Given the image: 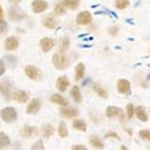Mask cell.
<instances>
[{
  "mask_svg": "<svg viewBox=\"0 0 150 150\" xmlns=\"http://www.w3.org/2000/svg\"><path fill=\"white\" fill-rule=\"evenodd\" d=\"M84 73H85L84 64L83 63H79L75 68V80L80 81L83 78V76H84Z\"/></svg>",
  "mask_w": 150,
  "mask_h": 150,
  "instance_id": "cell-17",
  "label": "cell"
},
{
  "mask_svg": "<svg viewBox=\"0 0 150 150\" xmlns=\"http://www.w3.org/2000/svg\"><path fill=\"white\" fill-rule=\"evenodd\" d=\"M32 149L34 150V149H44V146H43V143H42V141L41 140H39V141H37L36 143H34V145L32 146Z\"/></svg>",
  "mask_w": 150,
  "mask_h": 150,
  "instance_id": "cell-34",
  "label": "cell"
},
{
  "mask_svg": "<svg viewBox=\"0 0 150 150\" xmlns=\"http://www.w3.org/2000/svg\"><path fill=\"white\" fill-rule=\"evenodd\" d=\"M93 20L89 12H81L77 16V23L79 25H87Z\"/></svg>",
  "mask_w": 150,
  "mask_h": 150,
  "instance_id": "cell-10",
  "label": "cell"
},
{
  "mask_svg": "<svg viewBox=\"0 0 150 150\" xmlns=\"http://www.w3.org/2000/svg\"><path fill=\"white\" fill-rule=\"evenodd\" d=\"M89 142L93 148H98V149H103V148H104L103 143L101 142V141L99 140V138H97V137H91Z\"/></svg>",
  "mask_w": 150,
  "mask_h": 150,
  "instance_id": "cell-26",
  "label": "cell"
},
{
  "mask_svg": "<svg viewBox=\"0 0 150 150\" xmlns=\"http://www.w3.org/2000/svg\"><path fill=\"white\" fill-rule=\"evenodd\" d=\"M54 132H55V128H54L53 126H50V125L43 126V128H42V135H43V138H45V139L50 138V137L54 134Z\"/></svg>",
  "mask_w": 150,
  "mask_h": 150,
  "instance_id": "cell-22",
  "label": "cell"
},
{
  "mask_svg": "<svg viewBox=\"0 0 150 150\" xmlns=\"http://www.w3.org/2000/svg\"><path fill=\"white\" fill-rule=\"evenodd\" d=\"M71 149H74V150H86V147H84V146H82V145H75V146H73L71 147Z\"/></svg>",
  "mask_w": 150,
  "mask_h": 150,
  "instance_id": "cell-36",
  "label": "cell"
},
{
  "mask_svg": "<svg viewBox=\"0 0 150 150\" xmlns=\"http://www.w3.org/2000/svg\"><path fill=\"white\" fill-rule=\"evenodd\" d=\"M42 24L46 28L53 30V28H56V25H57V20H56L53 15H47L46 17H44L42 19Z\"/></svg>",
  "mask_w": 150,
  "mask_h": 150,
  "instance_id": "cell-14",
  "label": "cell"
},
{
  "mask_svg": "<svg viewBox=\"0 0 150 150\" xmlns=\"http://www.w3.org/2000/svg\"><path fill=\"white\" fill-rule=\"evenodd\" d=\"M134 112H135V115H137V117L139 118V120H141L142 122H147L148 121V115L143 107H141V106L137 107L134 110Z\"/></svg>",
  "mask_w": 150,
  "mask_h": 150,
  "instance_id": "cell-19",
  "label": "cell"
},
{
  "mask_svg": "<svg viewBox=\"0 0 150 150\" xmlns=\"http://www.w3.org/2000/svg\"><path fill=\"white\" fill-rule=\"evenodd\" d=\"M5 71V66L2 60H0V76H2Z\"/></svg>",
  "mask_w": 150,
  "mask_h": 150,
  "instance_id": "cell-35",
  "label": "cell"
},
{
  "mask_svg": "<svg viewBox=\"0 0 150 150\" xmlns=\"http://www.w3.org/2000/svg\"><path fill=\"white\" fill-rule=\"evenodd\" d=\"M62 4L70 10H76L80 4V0H63Z\"/></svg>",
  "mask_w": 150,
  "mask_h": 150,
  "instance_id": "cell-21",
  "label": "cell"
},
{
  "mask_svg": "<svg viewBox=\"0 0 150 150\" xmlns=\"http://www.w3.org/2000/svg\"><path fill=\"white\" fill-rule=\"evenodd\" d=\"M11 144V140L4 132H0V149L8 148Z\"/></svg>",
  "mask_w": 150,
  "mask_h": 150,
  "instance_id": "cell-20",
  "label": "cell"
},
{
  "mask_svg": "<svg viewBox=\"0 0 150 150\" xmlns=\"http://www.w3.org/2000/svg\"><path fill=\"white\" fill-rule=\"evenodd\" d=\"M71 96H73V99L75 100V102L80 103L82 101V95H81L80 88L78 86H74L71 88Z\"/></svg>",
  "mask_w": 150,
  "mask_h": 150,
  "instance_id": "cell-23",
  "label": "cell"
},
{
  "mask_svg": "<svg viewBox=\"0 0 150 150\" xmlns=\"http://www.w3.org/2000/svg\"><path fill=\"white\" fill-rule=\"evenodd\" d=\"M56 41L54 39H50V38H43L40 40V47L42 50V52L44 53H48L50 50L55 47Z\"/></svg>",
  "mask_w": 150,
  "mask_h": 150,
  "instance_id": "cell-9",
  "label": "cell"
},
{
  "mask_svg": "<svg viewBox=\"0 0 150 150\" xmlns=\"http://www.w3.org/2000/svg\"><path fill=\"white\" fill-rule=\"evenodd\" d=\"M140 137L143 140H147L150 142V130H141Z\"/></svg>",
  "mask_w": 150,
  "mask_h": 150,
  "instance_id": "cell-30",
  "label": "cell"
},
{
  "mask_svg": "<svg viewBox=\"0 0 150 150\" xmlns=\"http://www.w3.org/2000/svg\"><path fill=\"white\" fill-rule=\"evenodd\" d=\"M129 5V0H117L115 1V6L119 10H124Z\"/></svg>",
  "mask_w": 150,
  "mask_h": 150,
  "instance_id": "cell-28",
  "label": "cell"
},
{
  "mask_svg": "<svg viewBox=\"0 0 150 150\" xmlns=\"http://www.w3.org/2000/svg\"><path fill=\"white\" fill-rule=\"evenodd\" d=\"M24 73H25V75L28 76L30 80H33V81H41L43 78L41 69L36 67V66H34V65H28V66H25Z\"/></svg>",
  "mask_w": 150,
  "mask_h": 150,
  "instance_id": "cell-2",
  "label": "cell"
},
{
  "mask_svg": "<svg viewBox=\"0 0 150 150\" xmlns=\"http://www.w3.org/2000/svg\"><path fill=\"white\" fill-rule=\"evenodd\" d=\"M106 115L108 118H115L118 117L121 121H124V112L123 110L119 107H115V106H109L106 109Z\"/></svg>",
  "mask_w": 150,
  "mask_h": 150,
  "instance_id": "cell-7",
  "label": "cell"
},
{
  "mask_svg": "<svg viewBox=\"0 0 150 150\" xmlns=\"http://www.w3.org/2000/svg\"><path fill=\"white\" fill-rule=\"evenodd\" d=\"M20 135L22 138H33L35 135L38 134V129L37 127H34V126H28L25 125L21 128L20 130Z\"/></svg>",
  "mask_w": 150,
  "mask_h": 150,
  "instance_id": "cell-8",
  "label": "cell"
},
{
  "mask_svg": "<svg viewBox=\"0 0 150 150\" xmlns=\"http://www.w3.org/2000/svg\"><path fill=\"white\" fill-rule=\"evenodd\" d=\"M126 111H127V117H128V119H131V118H132V117H133V112H134L132 104H128L127 107H126Z\"/></svg>",
  "mask_w": 150,
  "mask_h": 150,
  "instance_id": "cell-33",
  "label": "cell"
},
{
  "mask_svg": "<svg viewBox=\"0 0 150 150\" xmlns=\"http://www.w3.org/2000/svg\"><path fill=\"white\" fill-rule=\"evenodd\" d=\"M73 127L75 128V129L77 130H80V131H86V128H87V126H86V124L84 122H83L82 120H75L73 122Z\"/></svg>",
  "mask_w": 150,
  "mask_h": 150,
  "instance_id": "cell-25",
  "label": "cell"
},
{
  "mask_svg": "<svg viewBox=\"0 0 150 150\" xmlns=\"http://www.w3.org/2000/svg\"><path fill=\"white\" fill-rule=\"evenodd\" d=\"M118 91L120 93H124V95H128L130 93V83L129 81L121 79L118 81Z\"/></svg>",
  "mask_w": 150,
  "mask_h": 150,
  "instance_id": "cell-13",
  "label": "cell"
},
{
  "mask_svg": "<svg viewBox=\"0 0 150 150\" xmlns=\"http://www.w3.org/2000/svg\"><path fill=\"white\" fill-rule=\"evenodd\" d=\"M53 64L57 69H66L70 66V61L64 54H55L53 56Z\"/></svg>",
  "mask_w": 150,
  "mask_h": 150,
  "instance_id": "cell-1",
  "label": "cell"
},
{
  "mask_svg": "<svg viewBox=\"0 0 150 150\" xmlns=\"http://www.w3.org/2000/svg\"><path fill=\"white\" fill-rule=\"evenodd\" d=\"M93 90H95L96 93H97V95L99 96V97H101V98H104V99H106L107 98V93H106L105 90L103 89L101 86H99V85H95L93 86Z\"/></svg>",
  "mask_w": 150,
  "mask_h": 150,
  "instance_id": "cell-27",
  "label": "cell"
},
{
  "mask_svg": "<svg viewBox=\"0 0 150 150\" xmlns=\"http://www.w3.org/2000/svg\"><path fill=\"white\" fill-rule=\"evenodd\" d=\"M48 8V3L44 0H34L32 2V10L36 14H41Z\"/></svg>",
  "mask_w": 150,
  "mask_h": 150,
  "instance_id": "cell-6",
  "label": "cell"
},
{
  "mask_svg": "<svg viewBox=\"0 0 150 150\" xmlns=\"http://www.w3.org/2000/svg\"><path fill=\"white\" fill-rule=\"evenodd\" d=\"M0 90H1V86H0Z\"/></svg>",
  "mask_w": 150,
  "mask_h": 150,
  "instance_id": "cell-40",
  "label": "cell"
},
{
  "mask_svg": "<svg viewBox=\"0 0 150 150\" xmlns=\"http://www.w3.org/2000/svg\"><path fill=\"white\" fill-rule=\"evenodd\" d=\"M109 32H110V34L115 35V34H117V32H118V28H112V30H110Z\"/></svg>",
  "mask_w": 150,
  "mask_h": 150,
  "instance_id": "cell-38",
  "label": "cell"
},
{
  "mask_svg": "<svg viewBox=\"0 0 150 150\" xmlns=\"http://www.w3.org/2000/svg\"><path fill=\"white\" fill-rule=\"evenodd\" d=\"M8 16H10L11 20L15 21V22L23 20V19L26 17V15H25L24 12H23L22 10H20V8H15V6L10 8V11H8Z\"/></svg>",
  "mask_w": 150,
  "mask_h": 150,
  "instance_id": "cell-4",
  "label": "cell"
},
{
  "mask_svg": "<svg viewBox=\"0 0 150 150\" xmlns=\"http://www.w3.org/2000/svg\"><path fill=\"white\" fill-rule=\"evenodd\" d=\"M60 115L64 118L67 119H71L76 115H78V111L75 109V108L71 107H63L60 109Z\"/></svg>",
  "mask_w": 150,
  "mask_h": 150,
  "instance_id": "cell-16",
  "label": "cell"
},
{
  "mask_svg": "<svg viewBox=\"0 0 150 150\" xmlns=\"http://www.w3.org/2000/svg\"><path fill=\"white\" fill-rule=\"evenodd\" d=\"M19 46V42H18V39L14 36L12 37H8L4 42V47L8 52H12V50H17V47Z\"/></svg>",
  "mask_w": 150,
  "mask_h": 150,
  "instance_id": "cell-12",
  "label": "cell"
},
{
  "mask_svg": "<svg viewBox=\"0 0 150 150\" xmlns=\"http://www.w3.org/2000/svg\"><path fill=\"white\" fill-rule=\"evenodd\" d=\"M2 15H3V11L1 8V6H0V17H2Z\"/></svg>",
  "mask_w": 150,
  "mask_h": 150,
  "instance_id": "cell-39",
  "label": "cell"
},
{
  "mask_svg": "<svg viewBox=\"0 0 150 150\" xmlns=\"http://www.w3.org/2000/svg\"><path fill=\"white\" fill-rule=\"evenodd\" d=\"M50 101L54 102V103H56V104H58V105H61V106L67 105L66 100H65L64 98H63L61 95H59V93H54V95L50 97Z\"/></svg>",
  "mask_w": 150,
  "mask_h": 150,
  "instance_id": "cell-18",
  "label": "cell"
},
{
  "mask_svg": "<svg viewBox=\"0 0 150 150\" xmlns=\"http://www.w3.org/2000/svg\"><path fill=\"white\" fill-rule=\"evenodd\" d=\"M55 13L57 14V15H63V14L65 13L64 5L61 4V3H59V4L56 5V8H55Z\"/></svg>",
  "mask_w": 150,
  "mask_h": 150,
  "instance_id": "cell-31",
  "label": "cell"
},
{
  "mask_svg": "<svg viewBox=\"0 0 150 150\" xmlns=\"http://www.w3.org/2000/svg\"><path fill=\"white\" fill-rule=\"evenodd\" d=\"M0 117L5 123H13L17 120V112L13 107H5L0 111Z\"/></svg>",
  "mask_w": 150,
  "mask_h": 150,
  "instance_id": "cell-3",
  "label": "cell"
},
{
  "mask_svg": "<svg viewBox=\"0 0 150 150\" xmlns=\"http://www.w3.org/2000/svg\"><path fill=\"white\" fill-rule=\"evenodd\" d=\"M69 81H68L67 77L66 76H62V77H59L57 80V89L60 91V93H64L65 90L67 89V87L69 86Z\"/></svg>",
  "mask_w": 150,
  "mask_h": 150,
  "instance_id": "cell-11",
  "label": "cell"
},
{
  "mask_svg": "<svg viewBox=\"0 0 150 150\" xmlns=\"http://www.w3.org/2000/svg\"><path fill=\"white\" fill-rule=\"evenodd\" d=\"M8 2L13 3V4H18L19 2H21V0H8Z\"/></svg>",
  "mask_w": 150,
  "mask_h": 150,
  "instance_id": "cell-37",
  "label": "cell"
},
{
  "mask_svg": "<svg viewBox=\"0 0 150 150\" xmlns=\"http://www.w3.org/2000/svg\"><path fill=\"white\" fill-rule=\"evenodd\" d=\"M68 45H69V40H68L67 38H64V39H62V40H61L60 50H62V52H65V50H67Z\"/></svg>",
  "mask_w": 150,
  "mask_h": 150,
  "instance_id": "cell-29",
  "label": "cell"
},
{
  "mask_svg": "<svg viewBox=\"0 0 150 150\" xmlns=\"http://www.w3.org/2000/svg\"><path fill=\"white\" fill-rule=\"evenodd\" d=\"M8 30V23L3 19H0V34H4Z\"/></svg>",
  "mask_w": 150,
  "mask_h": 150,
  "instance_id": "cell-32",
  "label": "cell"
},
{
  "mask_svg": "<svg viewBox=\"0 0 150 150\" xmlns=\"http://www.w3.org/2000/svg\"><path fill=\"white\" fill-rule=\"evenodd\" d=\"M14 99L19 103H26L30 99V95L24 90H18L14 93Z\"/></svg>",
  "mask_w": 150,
  "mask_h": 150,
  "instance_id": "cell-15",
  "label": "cell"
},
{
  "mask_svg": "<svg viewBox=\"0 0 150 150\" xmlns=\"http://www.w3.org/2000/svg\"><path fill=\"white\" fill-rule=\"evenodd\" d=\"M58 133L60 135L61 138H67L68 135V131H67V127H66V124L64 122H61L58 126Z\"/></svg>",
  "mask_w": 150,
  "mask_h": 150,
  "instance_id": "cell-24",
  "label": "cell"
},
{
  "mask_svg": "<svg viewBox=\"0 0 150 150\" xmlns=\"http://www.w3.org/2000/svg\"><path fill=\"white\" fill-rule=\"evenodd\" d=\"M41 108V101L39 99H33L26 106V113L28 115H36L39 112Z\"/></svg>",
  "mask_w": 150,
  "mask_h": 150,
  "instance_id": "cell-5",
  "label": "cell"
}]
</instances>
